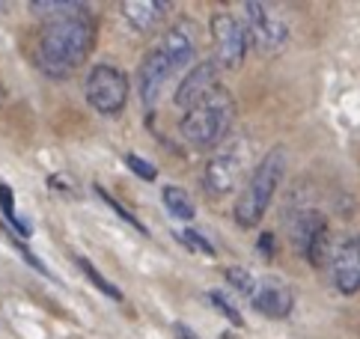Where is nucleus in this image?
<instances>
[{"mask_svg":"<svg viewBox=\"0 0 360 339\" xmlns=\"http://www.w3.org/2000/svg\"><path fill=\"white\" fill-rule=\"evenodd\" d=\"M86 101L105 116L120 113L125 108V101H128L125 72L117 69V66H108V63L89 69V75H86Z\"/></svg>","mask_w":360,"mask_h":339,"instance_id":"nucleus-4","label":"nucleus"},{"mask_svg":"<svg viewBox=\"0 0 360 339\" xmlns=\"http://www.w3.org/2000/svg\"><path fill=\"white\" fill-rule=\"evenodd\" d=\"M179 241H182L185 247H191V250L202 253V256H214V247H212V241H209V238H202L200 232H194V229L179 232Z\"/></svg>","mask_w":360,"mask_h":339,"instance_id":"nucleus-19","label":"nucleus"},{"mask_svg":"<svg viewBox=\"0 0 360 339\" xmlns=\"http://www.w3.org/2000/svg\"><path fill=\"white\" fill-rule=\"evenodd\" d=\"M226 280L236 286V292H241V295H248L250 298V292L256 289V280L250 277L248 271H241V268H229L226 271Z\"/></svg>","mask_w":360,"mask_h":339,"instance_id":"nucleus-21","label":"nucleus"},{"mask_svg":"<svg viewBox=\"0 0 360 339\" xmlns=\"http://www.w3.org/2000/svg\"><path fill=\"white\" fill-rule=\"evenodd\" d=\"M304 256H307V262L316 265V268H321L328 262V256H330V229H328V224H321L313 232V238L304 247Z\"/></svg>","mask_w":360,"mask_h":339,"instance_id":"nucleus-16","label":"nucleus"},{"mask_svg":"<svg viewBox=\"0 0 360 339\" xmlns=\"http://www.w3.org/2000/svg\"><path fill=\"white\" fill-rule=\"evenodd\" d=\"M128 167H131L134 170V173L140 176V179H146V181H152V179H155L158 173H155V167H152L149 161H143V158H140V155H128Z\"/></svg>","mask_w":360,"mask_h":339,"instance_id":"nucleus-23","label":"nucleus"},{"mask_svg":"<svg viewBox=\"0 0 360 339\" xmlns=\"http://www.w3.org/2000/svg\"><path fill=\"white\" fill-rule=\"evenodd\" d=\"M173 331H176V339H197V336H194V331L185 328V324H176Z\"/></svg>","mask_w":360,"mask_h":339,"instance_id":"nucleus-26","label":"nucleus"},{"mask_svg":"<svg viewBox=\"0 0 360 339\" xmlns=\"http://www.w3.org/2000/svg\"><path fill=\"white\" fill-rule=\"evenodd\" d=\"M158 54L167 60V66L173 72L185 69L194 63V54H197V36H194V24L191 21H179L173 30H167L164 39L158 42Z\"/></svg>","mask_w":360,"mask_h":339,"instance_id":"nucleus-7","label":"nucleus"},{"mask_svg":"<svg viewBox=\"0 0 360 339\" xmlns=\"http://www.w3.org/2000/svg\"><path fill=\"white\" fill-rule=\"evenodd\" d=\"M217 87H221V84H217V66H214V63H200V66L191 69L185 75V81L179 84L173 101H176V108L191 110L197 101H202Z\"/></svg>","mask_w":360,"mask_h":339,"instance_id":"nucleus-10","label":"nucleus"},{"mask_svg":"<svg viewBox=\"0 0 360 339\" xmlns=\"http://www.w3.org/2000/svg\"><path fill=\"white\" fill-rule=\"evenodd\" d=\"M170 75H173V69L167 66V60L158 54V51H149L146 60L140 63V72H137V89H140L143 104H155L164 84L170 81Z\"/></svg>","mask_w":360,"mask_h":339,"instance_id":"nucleus-12","label":"nucleus"},{"mask_svg":"<svg viewBox=\"0 0 360 339\" xmlns=\"http://www.w3.org/2000/svg\"><path fill=\"white\" fill-rule=\"evenodd\" d=\"M0 104H4V87H0Z\"/></svg>","mask_w":360,"mask_h":339,"instance_id":"nucleus-27","label":"nucleus"},{"mask_svg":"<svg viewBox=\"0 0 360 339\" xmlns=\"http://www.w3.org/2000/svg\"><path fill=\"white\" fill-rule=\"evenodd\" d=\"M0 208H4V215L15 224L18 229H21V236H27V226L18 220V215H15V205H12V191L6 188V185H0Z\"/></svg>","mask_w":360,"mask_h":339,"instance_id":"nucleus-22","label":"nucleus"},{"mask_svg":"<svg viewBox=\"0 0 360 339\" xmlns=\"http://www.w3.org/2000/svg\"><path fill=\"white\" fill-rule=\"evenodd\" d=\"M209 298H212V304H214L217 309H221V312H224V316H226L229 321H233V324H238V328H241V324H244V319L238 316V309H236L233 304H229L224 295H217V292H214V295H209Z\"/></svg>","mask_w":360,"mask_h":339,"instance_id":"nucleus-24","label":"nucleus"},{"mask_svg":"<svg viewBox=\"0 0 360 339\" xmlns=\"http://www.w3.org/2000/svg\"><path fill=\"white\" fill-rule=\"evenodd\" d=\"M78 265H81V271H84V274H86V277H89V280H93V283H96V286H98V289H101V292H105L108 298H113V301H120V298H122V292H120V289H117V286H113V283H110L108 277H101V274H98V268H96L93 262H89V259H81V256H78Z\"/></svg>","mask_w":360,"mask_h":339,"instance_id":"nucleus-17","label":"nucleus"},{"mask_svg":"<svg viewBox=\"0 0 360 339\" xmlns=\"http://www.w3.org/2000/svg\"><path fill=\"white\" fill-rule=\"evenodd\" d=\"M241 173H244V167H241L238 152H217L214 158L205 164V173H202L205 191H212L214 197H224V193L236 191Z\"/></svg>","mask_w":360,"mask_h":339,"instance_id":"nucleus-9","label":"nucleus"},{"mask_svg":"<svg viewBox=\"0 0 360 339\" xmlns=\"http://www.w3.org/2000/svg\"><path fill=\"white\" fill-rule=\"evenodd\" d=\"M167 4H158V0H125V4L120 6V12H122V18L131 24L134 30H140V33H146V30H152L155 24L167 15Z\"/></svg>","mask_w":360,"mask_h":339,"instance_id":"nucleus-13","label":"nucleus"},{"mask_svg":"<svg viewBox=\"0 0 360 339\" xmlns=\"http://www.w3.org/2000/svg\"><path fill=\"white\" fill-rule=\"evenodd\" d=\"M96 191H98V197H101V200H105V203H108V205L113 208V212H117V215H120V217L125 220V224H131L134 229H140V232H143V236H146V226H143V224H140V220H137V217H134L131 212H128V208H125V205H122L120 200H113V197H110V193H108L105 188H96Z\"/></svg>","mask_w":360,"mask_h":339,"instance_id":"nucleus-20","label":"nucleus"},{"mask_svg":"<svg viewBox=\"0 0 360 339\" xmlns=\"http://www.w3.org/2000/svg\"><path fill=\"white\" fill-rule=\"evenodd\" d=\"M212 42H214V66L221 69H238L248 54V36L244 27L229 15V12H217L212 18Z\"/></svg>","mask_w":360,"mask_h":339,"instance_id":"nucleus-6","label":"nucleus"},{"mask_svg":"<svg viewBox=\"0 0 360 339\" xmlns=\"http://www.w3.org/2000/svg\"><path fill=\"white\" fill-rule=\"evenodd\" d=\"M233 113H236L233 98H229L224 87H217L191 110H185L179 128H182L185 140L194 143V146H217L226 137L229 125H233Z\"/></svg>","mask_w":360,"mask_h":339,"instance_id":"nucleus-3","label":"nucleus"},{"mask_svg":"<svg viewBox=\"0 0 360 339\" xmlns=\"http://www.w3.org/2000/svg\"><path fill=\"white\" fill-rule=\"evenodd\" d=\"M321 224H328V220L321 217L316 208H301V212L292 217V244H295V250H298L301 256H304L307 241L313 238V232H316Z\"/></svg>","mask_w":360,"mask_h":339,"instance_id":"nucleus-14","label":"nucleus"},{"mask_svg":"<svg viewBox=\"0 0 360 339\" xmlns=\"http://www.w3.org/2000/svg\"><path fill=\"white\" fill-rule=\"evenodd\" d=\"M96 42V27L89 15H69V18H54L39 36L36 45V66L42 75L54 77H69L75 69L86 60Z\"/></svg>","mask_w":360,"mask_h":339,"instance_id":"nucleus-1","label":"nucleus"},{"mask_svg":"<svg viewBox=\"0 0 360 339\" xmlns=\"http://www.w3.org/2000/svg\"><path fill=\"white\" fill-rule=\"evenodd\" d=\"M283 167H286V152H283L280 146H274L271 152H265V158L253 167L248 185H244L241 197L236 203V220L244 229L259 224L265 208L271 205L274 191H277L280 179H283Z\"/></svg>","mask_w":360,"mask_h":339,"instance_id":"nucleus-2","label":"nucleus"},{"mask_svg":"<svg viewBox=\"0 0 360 339\" xmlns=\"http://www.w3.org/2000/svg\"><path fill=\"white\" fill-rule=\"evenodd\" d=\"M259 250H262L265 256L274 253V236H271V232H262V236H259Z\"/></svg>","mask_w":360,"mask_h":339,"instance_id":"nucleus-25","label":"nucleus"},{"mask_svg":"<svg viewBox=\"0 0 360 339\" xmlns=\"http://www.w3.org/2000/svg\"><path fill=\"white\" fill-rule=\"evenodd\" d=\"M250 304L265 319H286L295 307V295L283 280H262L250 292Z\"/></svg>","mask_w":360,"mask_h":339,"instance_id":"nucleus-8","label":"nucleus"},{"mask_svg":"<svg viewBox=\"0 0 360 339\" xmlns=\"http://www.w3.org/2000/svg\"><path fill=\"white\" fill-rule=\"evenodd\" d=\"M36 15H57V18H69V15H86V6L81 4H33Z\"/></svg>","mask_w":360,"mask_h":339,"instance_id":"nucleus-18","label":"nucleus"},{"mask_svg":"<svg viewBox=\"0 0 360 339\" xmlns=\"http://www.w3.org/2000/svg\"><path fill=\"white\" fill-rule=\"evenodd\" d=\"M244 18H248V24H241L244 27V36L253 42V48H259L262 54H274V51H280L283 45H286V24H283V18L274 15L271 6L265 4H248L244 6Z\"/></svg>","mask_w":360,"mask_h":339,"instance_id":"nucleus-5","label":"nucleus"},{"mask_svg":"<svg viewBox=\"0 0 360 339\" xmlns=\"http://www.w3.org/2000/svg\"><path fill=\"white\" fill-rule=\"evenodd\" d=\"M333 283L342 295H354L357 283H360V250H357V236H349L342 244L337 256H333Z\"/></svg>","mask_w":360,"mask_h":339,"instance_id":"nucleus-11","label":"nucleus"},{"mask_svg":"<svg viewBox=\"0 0 360 339\" xmlns=\"http://www.w3.org/2000/svg\"><path fill=\"white\" fill-rule=\"evenodd\" d=\"M161 197H164L167 212H170L173 217H179V220H191V217L197 215L194 200H191V197H188V193H185L182 188H176V185H167Z\"/></svg>","mask_w":360,"mask_h":339,"instance_id":"nucleus-15","label":"nucleus"}]
</instances>
